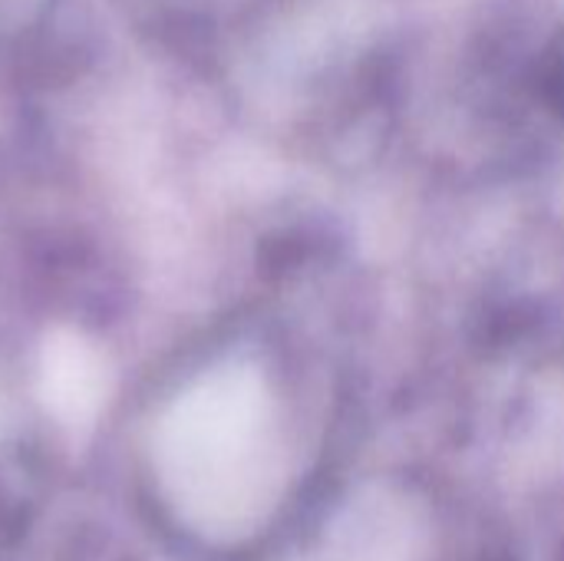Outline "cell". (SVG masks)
I'll list each match as a JSON object with an SVG mask.
<instances>
[{"mask_svg":"<svg viewBox=\"0 0 564 561\" xmlns=\"http://www.w3.org/2000/svg\"><path fill=\"white\" fill-rule=\"evenodd\" d=\"M46 397L63 420L69 423L89 420L102 400L99 364L86 357L79 347H69L66 357H53L46 364Z\"/></svg>","mask_w":564,"mask_h":561,"instance_id":"obj_1","label":"cell"}]
</instances>
